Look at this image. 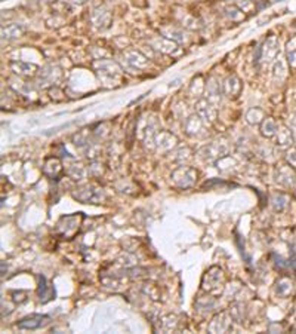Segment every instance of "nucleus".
Segmentation results:
<instances>
[{"mask_svg": "<svg viewBox=\"0 0 296 334\" xmlns=\"http://www.w3.org/2000/svg\"><path fill=\"white\" fill-rule=\"evenodd\" d=\"M292 291V282L289 281V279H280L278 282H277V294H280V296H286V294H289Z\"/></svg>", "mask_w": 296, "mask_h": 334, "instance_id": "nucleus-25", "label": "nucleus"}, {"mask_svg": "<svg viewBox=\"0 0 296 334\" xmlns=\"http://www.w3.org/2000/svg\"><path fill=\"white\" fill-rule=\"evenodd\" d=\"M83 220V215L79 212V214H74V215H65L62 217L58 225H57V232L65 238V239H71L80 229V223Z\"/></svg>", "mask_w": 296, "mask_h": 334, "instance_id": "nucleus-1", "label": "nucleus"}, {"mask_svg": "<svg viewBox=\"0 0 296 334\" xmlns=\"http://www.w3.org/2000/svg\"><path fill=\"white\" fill-rule=\"evenodd\" d=\"M194 108H196V113L207 124H212L216 119V108H215L213 102H210L207 98L197 100Z\"/></svg>", "mask_w": 296, "mask_h": 334, "instance_id": "nucleus-2", "label": "nucleus"}, {"mask_svg": "<svg viewBox=\"0 0 296 334\" xmlns=\"http://www.w3.org/2000/svg\"><path fill=\"white\" fill-rule=\"evenodd\" d=\"M278 40L275 37H269L265 43H264V48L261 49V60L265 61L266 64L272 63L274 60H277V55H278Z\"/></svg>", "mask_w": 296, "mask_h": 334, "instance_id": "nucleus-8", "label": "nucleus"}, {"mask_svg": "<svg viewBox=\"0 0 296 334\" xmlns=\"http://www.w3.org/2000/svg\"><path fill=\"white\" fill-rule=\"evenodd\" d=\"M37 294H39V299L42 303H46L49 301L51 299L55 297V290L54 287H51L46 281V278L43 275H39V290H37Z\"/></svg>", "mask_w": 296, "mask_h": 334, "instance_id": "nucleus-13", "label": "nucleus"}, {"mask_svg": "<svg viewBox=\"0 0 296 334\" xmlns=\"http://www.w3.org/2000/svg\"><path fill=\"white\" fill-rule=\"evenodd\" d=\"M241 80L237 76H230L225 79V82L222 83V91L228 98H237L241 92Z\"/></svg>", "mask_w": 296, "mask_h": 334, "instance_id": "nucleus-11", "label": "nucleus"}, {"mask_svg": "<svg viewBox=\"0 0 296 334\" xmlns=\"http://www.w3.org/2000/svg\"><path fill=\"white\" fill-rule=\"evenodd\" d=\"M286 162L293 168L296 169V149L295 147H290L286 153Z\"/></svg>", "mask_w": 296, "mask_h": 334, "instance_id": "nucleus-28", "label": "nucleus"}, {"mask_svg": "<svg viewBox=\"0 0 296 334\" xmlns=\"http://www.w3.org/2000/svg\"><path fill=\"white\" fill-rule=\"evenodd\" d=\"M280 127L272 118H265L261 124V134L265 138H274L278 133Z\"/></svg>", "mask_w": 296, "mask_h": 334, "instance_id": "nucleus-15", "label": "nucleus"}, {"mask_svg": "<svg viewBox=\"0 0 296 334\" xmlns=\"http://www.w3.org/2000/svg\"><path fill=\"white\" fill-rule=\"evenodd\" d=\"M264 119H265L264 110L259 108V107H252L246 113V121H247L249 125H261Z\"/></svg>", "mask_w": 296, "mask_h": 334, "instance_id": "nucleus-20", "label": "nucleus"}, {"mask_svg": "<svg viewBox=\"0 0 296 334\" xmlns=\"http://www.w3.org/2000/svg\"><path fill=\"white\" fill-rule=\"evenodd\" d=\"M290 131L293 134V138L296 140V116H292L290 118Z\"/></svg>", "mask_w": 296, "mask_h": 334, "instance_id": "nucleus-29", "label": "nucleus"}, {"mask_svg": "<svg viewBox=\"0 0 296 334\" xmlns=\"http://www.w3.org/2000/svg\"><path fill=\"white\" fill-rule=\"evenodd\" d=\"M74 198H77L79 200L85 202V203H99L104 198L102 189L93 187V186H88L85 189H80L79 193H74Z\"/></svg>", "mask_w": 296, "mask_h": 334, "instance_id": "nucleus-5", "label": "nucleus"}, {"mask_svg": "<svg viewBox=\"0 0 296 334\" xmlns=\"http://www.w3.org/2000/svg\"><path fill=\"white\" fill-rule=\"evenodd\" d=\"M71 2L76 3V5H83V3L86 2V0H71Z\"/></svg>", "mask_w": 296, "mask_h": 334, "instance_id": "nucleus-30", "label": "nucleus"}, {"mask_svg": "<svg viewBox=\"0 0 296 334\" xmlns=\"http://www.w3.org/2000/svg\"><path fill=\"white\" fill-rule=\"evenodd\" d=\"M177 144V137L168 131H160L157 134V138H156V146L160 149V150H169L172 149L174 146Z\"/></svg>", "mask_w": 296, "mask_h": 334, "instance_id": "nucleus-14", "label": "nucleus"}, {"mask_svg": "<svg viewBox=\"0 0 296 334\" xmlns=\"http://www.w3.org/2000/svg\"><path fill=\"white\" fill-rule=\"evenodd\" d=\"M12 70L20 74V76H33L36 74L37 67L34 64H27V63H12Z\"/></svg>", "mask_w": 296, "mask_h": 334, "instance_id": "nucleus-21", "label": "nucleus"}, {"mask_svg": "<svg viewBox=\"0 0 296 334\" xmlns=\"http://www.w3.org/2000/svg\"><path fill=\"white\" fill-rule=\"evenodd\" d=\"M275 141H277V146L280 147H290L293 143V134L290 128H280L275 135Z\"/></svg>", "mask_w": 296, "mask_h": 334, "instance_id": "nucleus-19", "label": "nucleus"}, {"mask_svg": "<svg viewBox=\"0 0 296 334\" xmlns=\"http://www.w3.org/2000/svg\"><path fill=\"white\" fill-rule=\"evenodd\" d=\"M200 153H202V156H203L206 161L213 162L215 159H221V158L225 156V153H227V146H225L224 143L215 141V143L206 146Z\"/></svg>", "mask_w": 296, "mask_h": 334, "instance_id": "nucleus-7", "label": "nucleus"}, {"mask_svg": "<svg viewBox=\"0 0 296 334\" xmlns=\"http://www.w3.org/2000/svg\"><path fill=\"white\" fill-rule=\"evenodd\" d=\"M277 181L286 187H292L296 183V175L293 172V168L283 165L280 169H277Z\"/></svg>", "mask_w": 296, "mask_h": 334, "instance_id": "nucleus-12", "label": "nucleus"}, {"mask_svg": "<svg viewBox=\"0 0 296 334\" xmlns=\"http://www.w3.org/2000/svg\"><path fill=\"white\" fill-rule=\"evenodd\" d=\"M206 98L210 102H216L221 100V85L218 83L216 79H209L206 83Z\"/></svg>", "mask_w": 296, "mask_h": 334, "instance_id": "nucleus-16", "label": "nucleus"}, {"mask_svg": "<svg viewBox=\"0 0 296 334\" xmlns=\"http://www.w3.org/2000/svg\"><path fill=\"white\" fill-rule=\"evenodd\" d=\"M48 322H49V316L39 315V313H31V315L23 318L18 322V328H23V330H36V328L43 327Z\"/></svg>", "mask_w": 296, "mask_h": 334, "instance_id": "nucleus-6", "label": "nucleus"}, {"mask_svg": "<svg viewBox=\"0 0 296 334\" xmlns=\"http://www.w3.org/2000/svg\"><path fill=\"white\" fill-rule=\"evenodd\" d=\"M286 205H287V196H284V195H281V193L274 196V208H275V209L281 211Z\"/></svg>", "mask_w": 296, "mask_h": 334, "instance_id": "nucleus-27", "label": "nucleus"}, {"mask_svg": "<svg viewBox=\"0 0 296 334\" xmlns=\"http://www.w3.org/2000/svg\"><path fill=\"white\" fill-rule=\"evenodd\" d=\"M24 34V27L20 24H9L6 27L2 29V36L6 40H12V39H18Z\"/></svg>", "mask_w": 296, "mask_h": 334, "instance_id": "nucleus-18", "label": "nucleus"}, {"mask_svg": "<svg viewBox=\"0 0 296 334\" xmlns=\"http://www.w3.org/2000/svg\"><path fill=\"white\" fill-rule=\"evenodd\" d=\"M286 55H287V64L296 70V36H293L287 45H286Z\"/></svg>", "mask_w": 296, "mask_h": 334, "instance_id": "nucleus-22", "label": "nucleus"}, {"mask_svg": "<svg viewBox=\"0 0 296 334\" xmlns=\"http://www.w3.org/2000/svg\"><path fill=\"white\" fill-rule=\"evenodd\" d=\"M68 172H70V175H71L74 180H82L83 175H85V169H83V167H82L80 164H74L73 167H70Z\"/></svg>", "mask_w": 296, "mask_h": 334, "instance_id": "nucleus-26", "label": "nucleus"}, {"mask_svg": "<svg viewBox=\"0 0 296 334\" xmlns=\"http://www.w3.org/2000/svg\"><path fill=\"white\" fill-rule=\"evenodd\" d=\"M123 61H124L126 67L130 68V70H133V71L144 70V68L148 66L147 58H145L139 51H135V49L126 51L124 55H123Z\"/></svg>", "mask_w": 296, "mask_h": 334, "instance_id": "nucleus-3", "label": "nucleus"}, {"mask_svg": "<svg viewBox=\"0 0 296 334\" xmlns=\"http://www.w3.org/2000/svg\"><path fill=\"white\" fill-rule=\"evenodd\" d=\"M172 178L181 187H188L197 180V171L188 167H181L172 174Z\"/></svg>", "mask_w": 296, "mask_h": 334, "instance_id": "nucleus-4", "label": "nucleus"}, {"mask_svg": "<svg viewBox=\"0 0 296 334\" xmlns=\"http://www.w3.org/2000/svg\"><path fill=\"white\" fill-rule=\"evenodd\" d=\"M287 76V67H286V63L278 58L274 64V77L278 79V80H283L284 77Z\"/></svg>", "mask_w": 296, "mask_h": 334, "instance_id": "nucleus-23", "label": "nucleus"}, {"mask_svg": "<svg viewBox=\"0 0 296 334\" xmlns=\"http://www.w3.org/2000/svg\"><path fill=\"white\" fill-rule=\"evenodd\" d=\"M92 21H93V26L98 27V29H107L110 26V21H111V17L107 11H102V9H95L93 14H92Z\"/></svg>", "mask_w": 296, "mask_h": 334, "instance_id": "nucleus-17", "label": "nucleus"}, {"mask_svg": "<svg viewBox=\"0 0 296 334\" xmlns=\"http://www.w3.org/2000/svg\"><path fill=\"white\" fill-rule=\"evenodd\" d=\"M203 119L196 113V115H191L185 119V124H184V131L190 135V137H199L203 131Z\"/></svg>", "mask_w": 296, "mask_h": 334, "instance_id": "nucleus-10", "label": "nucleus"}, {"mask_svg": "<svg viewBox=\"0 0 296 334\" xmlns=\"http://www.w3.org/2000/svg\"><path fill=\"white\" fill-rule=\"evenodd\" d=\"M73 141H74V144H76V146H79V147L89 146V144H90V143H89V131H88V130L80 131L79 134H76V135H74Z\"/></svg>", "mask_w": 296, "mask_h": 334, "instance_id": "nucleus-24", "label": "nucleus"}, {"mask_svg": "<svg viewBox=\"0 0 296 334\" xmlns=\"http://www.w3.org/2000/svg\"><path fill=\"white\" fill-rule=\"evenodd\" d=\"M99 68H98V76L107 82H113L116 79H118L120 76V70L118 67L114 64V63H110V61H101L99 64Z\"/></svg>", "mask_w": 296, "mask_h": 334, "instance_id": "nucleus-9", "label": "nucleus"}]
</instances>
